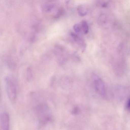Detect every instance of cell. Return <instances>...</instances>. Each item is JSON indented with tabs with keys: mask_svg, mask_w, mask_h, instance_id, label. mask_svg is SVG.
<instances>
[{
	"mask_svg": "<svg viewBox=\"0 0 130 130\" xmlns=\"http://www.w3.org/2000/svg\"><path fill=\"white\" fill-rule=\"evenodd\" d=\"M5 84L8 99L12 104L15 102L17 97L18 86L15 78L12 76L5 77Z\"/></svg>",
	"mask_w": 130,
	"mask_h": 130,
	"instance_id": "cell-1",
	"label": "cell"
},
{
	"mask_svg": "<svg viewBox=\"0 0 130 130\" xmlns=\"http://www.w3.org/2000/svg\"><path fill=\"white\" fill-rule=\"evenodd\" d=\"M93 85L96 92L101 96L105 97L106 94L105 84L102 79L96 74L93 77Z\"/></svg>",
	"mask_w": 130,
	"mask_h": 130,
	"instance_id": "cell-2",
	"label": "cell"
},
{
	"mask_svg": "<svg viewBox=\"0 0 130 130\" xmlns=\"http://www.w3.org/2000/svg\"><path fill=\"white\" fill-rule=\"evenodd\" d=\"M1 126L2 130H9V117L7 112H4L1 116Z\"/></svg>",
	"mask_w": 130,
	"mask_h": 130,
	"instance_id": "cell-3",
	"label": "cell"
},
{
	"mask_svg": "<svg viewBox=\"0 0 130 130\" xmlns=\"http://www.w3.org/2000/svg\"><path fill=\"white\" fill-rule=\"evenodd\" d=\"M70 35L74 42L80 47L82 50L84 51L86 49V45L84 40L76 32H71Z\"/></svg>",
	"mask_w": 130,
	"mask_h": 130,
	"instance_id": "cell-4",
	"label": "cell"
},
{
	"mask_svg": "<svg viewBox=\"0 0 130 130\" xmlns=\"http://www.w3.org/2000/svg\"><path fill=\"white\" fill-rule=\"evenodd\" d=\"M115 91L116 96L120 100L124 99L127 93V90L126 88L121 86H116L115 87Z\"/></svg>",
	"mask_w": 130,
	"mask_h": 130,
	"instance_id": "cell-5",
	"label": "cell"
},
{
	"mask_svg": "<svg viewBox=\"0 0 130 130\" xmlns=\"http://www.w3.org/2000/svg\"><path fill=\"white\" fill-rule=\"evenodd\" d=\"M43 12L45 13H50L52 12L56 8V5L52 2H46L42 4L41 6Z\"/></svg>",
	"mask_w": 130,
	"mask_h": 130,
	"instance_id": "cell-6",
	"label": "cell"
},
{
	"mask_svg": "<svg viewBox=\"0 0 130 130\" xmlns=\"http://www.w3.org/2000/svg\"><path fill=\"white\" fill-rule=\"evenodd\" d=\"M77 12L80 16L84 17L87 14L88 10L87 8L83 5H80L77 7Z\"/></svg>",
	"mask_w": 130,
	"mask_h": 130,
	"instance_id": "cell-7",
	"label": "cell"
},
{
	"mask_svg": "<svg viewBox=\"0 0 130 130\" xmlns=\"http://www.w3.org/2000/svg\"><path fill=\"white\" fill-rule=\"evenodd\" d=\"M82 32L83 34H87L88 33L89 30V25L86 21L83 20L80 23Z\"/></svg>",
	"mask_w": 130,
	"mask_h": 130,
	"instance_id": "cell-8",
	"label": "cell"
},
{
	"mask_svg": "<svg viewBox=\"0 0 130 130\" xmlns=\"http://www.w3.org/2000/svg\"><path fill=\"white\" fill-rule=\"evenodd\" d=\"M73 28L76 33H79L82 32L80 24L77 23V24H74V25L73 26Z\"/></svg>",
	"mask_w": 130,
	"mask_h": 130,
	"instance_id": "cell-9",
	"label": "cell"
},
{
	"mask_svg": "<svg viewBox=\"0 0 130 130\" xmlns=\"http://www.w3.org/2000/svg\"><path fill=\"white\" fill-rule=\"evenodd\" d=\"M98 4H99V6L101 7L105 8L109 6L110 3L108 1H101L99 2Z\"/></svg>",
	"mask_w": 130,
	"mask_h": 130,
	"instance_id": "cell-10",
	"label": "cell"
},
{
	"mask_svg": "<svg viewBox=\"0 0 130 130\" xmlns=\"http://www.w3.org/2000/svg\"><path fill=\"white\" fill-rule=\"evenodd\" d=\"M106 22V17L105 15H102L99 19V22L100 24H104Z\"/></svg>",
	"mask_w": 130,
	"mask_h": 130,
	"instance_id": "cell-11",
	"label": "cell"
},
{
	"mask_svg": "<svg viewBox=\"0 0 130 130\" xmlns=\"http://www.w3.org/2000/svg\"><path fill=\"white\" fill-rule=\"evenodd\" d=\"M125 108L127 111H130V96H129L126 101L125 104Z\"/></svg>",
	"mask_w": 130,
	"mask_h": 130,
	"instance_id": "cell-12",
	"label": "cell"
},
{
	"mask_svg": "<svg viewBox=\"0 0 130 130\" xmlns=\"http://www.w3.org/2000/svg\"><path fill=\"white\" fill-rule=\"evenodd\" d=\"M27 77H28V79H30L32 77V72L31 69L28 68L27 70Z\"/></svg>",
	"mask_w": 130,
	"mask_h": 130,
	"instance_id": "cell-13",
	"label": "cell"
}]
</instances>
